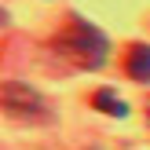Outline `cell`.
Masks as SVG:
<instances>
[{
	"mask_svg": "<svg viewBox=\"0 0 150 150\" xmlns=\"http://www.w3.org/2000/svg\"><path fill=\"white\" fill-rule=\"evenodd\" d=\"M146 117H150V95H146Z\"/></svg>",
	"mask_w": 150,
	"mask_h": 150,
	"instance_id": "obj_5",
	"label": "cell"
},
{
	"mask_svg": "<svg viewBox=\"0 0 150 150\" xmlns=\"http://www.w3.org/2000/svg\"><path fill=\"white\" fill-rule=\"evenodd\" d=\"M4 114L11 121H26V125H48L51 121V106L40 92H33L22 81H4Z\"/></svg>",
	"mask_w": 150,
	"mask_h": 150,
	"instance_id": "obj_2",
	"label": "cell"
},
{
	"mask_svg": "<svg viewBox=\"0 0 150 150\" xmlns=\"http://www.w3.org/2000/svg\"><path fill=\"white\" fill-rule=\"evenodd\" d=\"M125 73L132 81H150V44H128V51H125Z\"/></svg>",
	"mask_w": 150,
	"mask_h": 150,
	"instance_id": "obj_3",
	"label": "cell"
},
{
	"mask_svg": "<svg viewBox=\"0 0 150 150\" xmlns=\"http://www.w3.org/2000/svg\"><path fill=\"white\" fill-rule=\"evenodd\" d=\"M51 51H55L59 59H66L70 66H77V70H99V66L106 62V55H110V40L92 22L70 15V18L62 22V29L51 37Z\"/></svg>",
	"mask_w": 150,
	"mask_h": 150,
	"instance_id": "obj_1",
	"label": "cell"
},
{
	"mask_svg": "<svg viewBox=\"0 0 150 150\" xmlns=\"http://www.w3.org/2000/svg\"><path fill=\"white\" fill-rule=\"evenodd\" d=\"M92 106L99 110V114H110V117H125V114H128L125 99L114 92V88H95V92H92Z\"/></svg>",
	"mask_w": 150,
	"mask_h": 150,
	"instance_id": "obj_4",
	"label": "cell"
}]
</instances>
